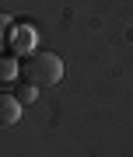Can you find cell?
Masks as SVG:
<instances>
[{"label": "cell", "instance_id": "1", "mask_svg": "<svg viewBox=\"0 0 133 157\" xmlns=\"http://www.w3.org/2000/svg\"><path fill=\"white\" fill-rule=\"evenodd\" d=\"M60 77H63V63L53 52H32L21 59V80H28L35 87H53L60 84Z\"/></svg>", "mask_w": 133, "mask_h": 157}, {"label": "cell", "instance_id": "2", "mask_svg": "<svg viewBox=\"0 0 133 157\" xmlns=\"http://www.w3.org/2000/svg\"><path fill=\"white\" fill-rule=\"evenodd\" d=\"M7 45H11V52H25V56H32V45H35V28L32 25H11V32H7Z\"/></svg>", "mask_w": 133, "mask_h": 157}, {"label": "cell", "instance_id": "3", "mask_svg": "<svg viewBox=\"0 0 133 157\" xmlns=\"http://www.w3.org/2000/svg\"><path fill=\"white\" fill-rule=\"evenodd\" d=\"M21 119V101L14 94H4L0 98V126H14Z\"/></svg>", "mask_w": 133, "mask_h": 157}, {"label": "cell", "instance_id": "4", "mask_svg": "<svg viewBox=\"0 0 133 157\" xmlns=\"http://www.w3.org/2000/svg\"><path fill=\"white\" fill-rule=\"evenodd\" d=\"M18 73H21V67H18V63H14V56L7 52V56L0 59V77H4V80H14Z\"/></svg>", "mask_w": 133, "mask_h": 157}, {"label": "cell", "instance_id": "5", "mask_svg": "<svg viewBox=\"0 0 133 157\" xmlns=\"http://www.w3.org/2000/svg\"><path fill=\"white\" fill-rule=\"evenodd\" d=\"M14 98L21 101V105H28V101H35V84H28V80H21V84H18V91H14Z\"/></svg>", "mask_w": 133, "mask_h": 157}]
</instances>
